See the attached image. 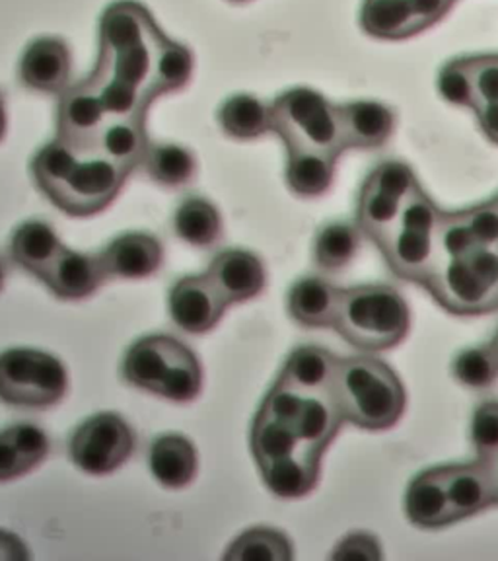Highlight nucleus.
I'll return each mask as SVG.
<instances>
[{"label": "nucleus", "instance_id": "nucleus-46", "mask_svg": "<svg viewBox=\"0 0 498 561\" xmlns=\"http://www.w3.org/2000/svg\"><path fill=\"white\" fill-rule=\"evenodd\" d=\"M232 2H245V0H232Z\"/></svg>", "mask_w": 498, "mask_h": 561}, {"label": "nucleus", "instance_id": "nucleus-23", "mask_svg": "<svg viewBox=\"0 0 498 561\" xmlns=\"http://www.w3.org/2000/svg\"><path fill=\"white\" fill-rule=\"evenodd\" d=\"M341 290L320 277L297 280L289 293L290 316L306 328H333Z\"/></svg>", "mask_w": 498, "mask_h": 561}, {"label": "nucleus", "instance_id": "nucleus-37", "mask_svg": "<svg viewBox=\"0 0 498 561\" xmlns=\"http://www.w3.org/2000/svg\"><path fill=\"white\" fill-rule=\"evenodd\" d=\"M473 82H475V98L477 105L497 104L498 102V55L473 57Z\"/></svg>", "mask_w": 498, "mask_h": 561}, {"label": "nucleus", "instance_id": "nucleus-43", "mask_svg": "<svg viewBox=\"0 0 498 561\" xmlns=\"http://www.w3.org/2000/svg\"><path fill=\"white\" fill-rule=\"evenodd\" d=\"M7 133V107H4V98L0 94V140Z\"/></svg>", "mask_w": 498, "mask_h": 561}, {"label": "nucleus", "instance_id": "nucleus-1", "mask_svg": "<svg viewBox=\"0 0 498 561\" xmlns=\"http://www.w3.org/2000/svg\"><path fill=\"white\" fill-rule=\"evenodd\" d=\"M170 37L137 0H119L100 20V53L84 82L112 117H147L149 105L164 96L160 62Z\"/></svg>", "mask_w": 498, "mask_h": 561}, {"label": "nucleus", "instance_id": "nucleus-39", "mask_svg": "<svg viewBox=\"0 0 498 561\" xmlns=\"http://www.w3.org/2000/svg\"><path fill=\"white\" fill-rule=\"evenodd\" d=\"M409 2H412L413 14H415L417 32L432 26L454 4V0H409Z\"/></svg>", "mask_w": 498, "mask_h": 561}, {"label": "nucleus", "instance_id": "nucleus-34", "mask_svg": "<svg viewBox=\"0 0 498 561\" xmlns=\"http://www.w3.org/2000/svg\"><path fill=\"white\" fill-rule=\"evenodd\" d=\"M437 88L438 94L444 98L448 104L475 110L477 98H475V82H473L470 59L448 62L438 75Z\"/></svg>", "mask_w": 498, "mask_h": 561}, {"label": "nucleus", "instance_id": "nucleus-2", "mask_svg": "<svg viewBox=\"0 0 498 561\" xmlns=\"http://www.w3.org/2000/svg\"><path fill=\"white\" fill-rule=\"evenodd\" d=\"M302 392L275 382L252 427V453L263 482L280 500H300L320 480L322 456L308 447L294 413Z\"/></svg>", "mask_w": 498, "mask_h": 561}, {"label": "nucleus", "instance_id": "nucleus-29", "mask_svg": "<svg viewBox=\"0 0 498 561\" xmlns=\"http://www.w3.org/2000/svg\"><path fill=\"white\" fill-rule=\"evenodd\" d=\"M174 227L177 237L187 244L205 248L215 244L222 232L220 213L212 203L201 197L185 199L174 215Z\"/></svg>", "mask_w": 498, "mask_h": 561}, {"label": "nucleus", "instance_id": "nucleus-5", "mask_svg": "<svg viewBox=\"0 0 498 561\" xmlns=\"http://www.w3.org/2000/svg\"><path fill=\"white\" fill-rule=\"evenodd\" d=\"M123 377L129 385L172 402H193L201 394V363L172 335H149L132 343L123 360Z\"/></svg>", "mask_w": 498, "mask_h": 561}, {"label": "nucleus", "instance_id": "nucleus-44", "mask_svg": "<svg viewBox=\"0 0 498 561\" xmlns=\"http://www.w3.org/2000/svg\"><path fill=\"white\" fill-rule=\"evenodd\" d=\"M4 279H7V273H4V265L0 262V290L4 287Z\"/></svg>", "mask_w": 498, "mask_h": 561}, {"label": "nucleus", "instance_id": "nucleus-6", "mask_svg": "<svg viewBox=\"0 0 498 561\" xmlns=\"http://www.w3.org/2000/svg\"><path fill=\"white\" fill-rule=\"evenodd\" d=\"M412 312L399 290L390 285H362L341 290L333 328L362 351L392 350L409 332Z\"/></svg>", "mask_w": 498, "mask_h": 561}, {"label": "nucleus", "instance_id": "nucleus-26", "mask_svg": "<svg viewBox=\"0 0 498 561\" xmlns=\"http://www.w3.org/2000/svg\"><path fill=\"white\" fill-rule=\"evenodd\" d=\"M219 123L232 139H259L271 131V105L252 94H234L220 105Z\"/></svg>", "mask_w": 498, "mask_h": 561}, {"label": "nucleus", "instance_id": "nucleus-7", "mask_svg": "<svg viewBox=\"0 0 498 561\" xmlns=\"http://www.w3.org/2000/svg\"><path fill=\"white\" fill-rule=\"evenodd\" d=\"M442 213L422 187L403 205L394 232L380 245L397 277L429 285L440 263Z\"/></svg>", "mask_w": 498, "mask_h": 561}, {"label": "nucleus", "instance_id": "nucleus-19", "mask_svg": "<svg viewBox=\"0 0 498 561\" xmlns=\"http://www.w3.org/2000/svg\"><path fill=\"white\" fill-rule=\"evenodd\" d=\"M405 515L419 528H442L455 523L448 501L442 468L419 473L405 493Z\"/></svg>", "mask_w": 498, "mask_h": 561}, {"label": "nucleus", "instance_id": "nucleus-31", "mask_svg": "<svg viewBox=\"0 0 498 561\" xmlns=\"http://www.w3.org/2000/svg\"><path fill=\"white\" fill-rule=\"evenodd\" d=\"M360 234V228L349 222L325 225L315 237V263L325 272L345 270L359 254Z\"/></svg>", "mask_w": 498, "mask_h": 561}, {"label": "nucleus", "instance_id": "nucleus-8", "mask_svg": "<svg viewBox=\"0 0 498 561\" xmlns=\"http://www.w3.org/2000/svg\"><path fill=\"white\" fill-rule=\"evenodd\" d=\"M271 131L287 150H320L341 157L345 145L339 105L312 88H292L271 104Z\"/></svg>", "mask_w": 498, "mask_h": 561}, {"label": "nucleus", "instance_id": "nucleus-42", "mask_svg": "<svg viewBox=\"0 0 498 561\" xmlns=\"http://www.w3.org/2000/svg\"><path fill=\"white\" fill-rule=\"evenodd\" d=\"M489 466L490 482H493V493H495V503H498V453L487 460Z\"/></svg>", "mask_w": 498, "mask_h": 561}, {"label": "nucleus", "instance_id": "nucleus-33", "mask_svg": "<svg viewBox=\"0 0 498 561\" xmlns=\"http://www.w3.org/2000/svg\"><path fill=\"white\" fill-rule=\"evenodd\" d=\"M454 377L473 390H485L498 378V359L490 345L465 350L452 365Z\"/></svg>", "mask_w": 498, "mask_h": 561}, {"label": "nucleus", "instance_id": "nucleus-3", "mask_svg": "<svg viewBox=\"0 0 498 561\" xmlns=\"http://www.w3.org/2000/svg\"><path fill=\"white\" fill-rule=\"evenodd\" d=\"M35 184L70 217H92L121 193L129 172L102 154H79L59 139L47 142L32 160Z\"/></svg>", "mask_w": 498, "mask_h": 561}, {"label": "nucleus", "instance_id": "nucleus-32", "mask_svg": "<svg viewBox=\"0 0 498 561\" xmlns=\"http://www.w3.org/2000/svg\"><path fill=\"white\" fill-rule=\"evenodd\" d=\"M230 561H289L292 560V543L289 538L273 528H252L238 536L230 550L224 553Z\"/></svg>", "mask_w": 498, "mask_h": 561}, {"label": "nucleus", "instance_id": "nucleus-22", "mask_svg": "<svg viewBox=\"0 0 498 561\" xmlns=\"http://www.w3.org/2000/svg\"><path fill=\"white\" fill-rule=\"evenodd\" d=\"M149 466L164 488L182 490L197 476V450L184 435L167 433L152 443Z\"/></svg>", "mask_w": 498, "mask_h": 561}, {"label": "nucleus", "instance_id": "nucleus-41", "mask_svg": "<svg viewBox=\"0 0 498 561\" xmlns=\"http://www.w3.org/2000/svg\"><path fill=\"white\" fill-rule=\"evenodd\" d=\"M477 114L483 133L489 137L493 142L498 145V102L497 104H482L473 110Z\"/></svg>", "mask_w": 498, "mask_h": 561}, {"label": "nucleus", "instance_id": "nucleus-21", "mask_svg": "<svg viewBox=\"0 0 498 561\" xmlns=\"http://www.w3.org/2000/svg\"><path fill=\"white\" fill-rule=\"evenodd\" d=\"M337 365L339 357H335L332 351L314 345L298 347L290 353L277 382L302 394H327L332 392Z\"/></svg>", "mask_w": 498, "mask_h": 561}, {"label": "nucleus", "instance_id": "nucleus-10", "mask_svg": "<svg viewBox=\"0 0 498 561\" xmlns=\"http://www.w3.org/2000/svg\"><path fill=\"white\" fill-rule=\"evenodd\" d=\"M67 388V368L49 353L22 347L0 353V400L12 408H51L61 402Z\"/></svg>", "mask_w": 498, "mask_h": 561}, {"label": "nucleus", "instance_id": "nucleus-15", "mask_svg": "<svg viewBox=\"0 0 498 561\" xmlns=\"http://www.w3.org/2000/svg\"><path fill=\"white\" fill-rule=\"evenodd\" d=\"M107 277L147 279L160 270L164 250L157 238L147 232H125L115 238L102 252Z\"/></svg>", "mask_w": 498, "mask_h": 561}, {"label": "nucleus", "instance_id": "nucleus-12", "mask_svg": "<svg viewBox=\"0 0 498 561\" xmlns=\"http://www.w3.org/2000/svg\"><path fill=\"white\" fill-rule=\"evenodd\" d=\"M230 305L209 275H189L170 290V314L187 333H207L219 324Z\"/></svg>", "mask_w": 498, "mask_h": 561}, {"label": "nucleus", "instance_id": "nucleus-36", "mask_svg": "<svg viewBox=\"0 0 498 561\" xmlns=\"http://www.w3.org/2000/svg\"><path fill=\"white\" fill-rule=\"evenodd\" d=\"M462 213L477 244L498 248V199L475 205Z\"/></svg>", "mask_w": 498, "mask_h": 561}, {"label": "nucleus", "instance_id": "nucleus-4", "mask_svg": "<svg viewBox=\"0 0 498 561\" xmlns=\"http://www.w3.org/2000/svg\"><path fill=\"white\" fill-rule=\"evenodd\" d=\"M332 396L343 420L362 430L395 425L405 412V388L394 368L374 357L339 359Z\"/></svg>", "mask_w": 498, "mask_h": 561}, {"label": "nucleus", "instance_id": "nucleus-38", "mask_svg": "<svg viewBox=\"0 0 498 561\" xmlns=\"http://www.w3.org/2000/svg\"><path fill=\"white\" fill-rule=\"evenodd\" d=\"M382 546L378 542L377 536L368 533H352L345 536L341 542L333 550V560H382Z\"/></svg>", "mask_w": 498, "mask_h": 561}, {"label": "nucleus", "instance_id": "nucleus-47", "mask_svg": "<svg viewBox=\"0 0 498 561\" xmlns=\"http://www.w3.org/2000/svg\"><path fill=\"white\" fill-rule=\"evenodd\" d=\"M497 199H498V197H497Z\"/></svg>", "mask_w": 498, "mask_h": 561}, {"label": "nucleus", "instance_id": "nucleus-35", "mask_svg": "<svg viewBox=\"0 0 498 561\" xmlns=\"http://www.w3.org/2000/svg\"><path fill=\"white\" fill-rule=\"evenodd\" d=\"M472 443L475 458L489 460L498 453V402H485L475 410L472 420Z\"/></svg>", "mask_w": 498, "mask_h": 561}, {"label": "nucleus", "instance_id": "nucleus-45", "mask_svg": "<svg viewBox=\"0 0 498 561\" xmlns=\"http://www.w3.org/2000/svg\"><path fill=\"white\" fill-rule=\"evenodd\" d=\"M490 347H493V351H495V355H497V359H498V332H497V335H495V340H493V342L489 343Z\"/></svg>", "mask_w": 498, "mask_h": 561}, {"label": "nucleus", "instance_id": "nucleus-30", "mask_svg": "<svg viewBox=\"0 0 498 561\" xmlns=\"http://www.w3.org/2000/svg\"><path fill=\"white\" fill-rule=\"evenodd\" d=\"M142 167L158 185L182 187L192 182L197 162L192 150L166 142V145H149V150L142 158Z\"/></svg>", "mask_w": 498, "mask_h": 561}, {"label": "nucleus", "instance_id": "nucleus-40", "mask_svg": "<svg viewBox=\"0 0 498 561\" xmlns=\"http://www.w3.org/2000/svg\"><path fill=\"white\" fill-rule=\"evenodd\" d=\"M30 560L26 543L22 542L16 535L0 530V561H24Z\"/></svg>", "mask_w": 498, "mask_h": 561}, {"label": "nucleus", "instance_id": "nucleus-11", "mask_svg": "<svg viewBox=\"0 0 498 561\" xmlns=\"http://www.w3.org/2000/svg\"><path fill=\"white\" fill-rule=\"evenodd\" d=\"M135 445V433L121 415L96 413L72 433L69 455L82 472L104 476L121 468L131 458Z\"/></svg>", "mask_w": 498, "mask_h": 561}, {"label": "nucleus", "instance_id": "nucleus-20", "mask_svg": "<svg viewBox=\"0 0 498 561\" xmlns=\"http://www.w3.org/2000/svg\"><path fill=\"white\" fill-rule=\"evenodd\" d=\"M49 453L44 430L20 423L0 431V482H9L42 465Z\"/></svg>", "mask_w": 498, "mask_h": 561}, {"label": "nucleus", "instance_id": "nucleus-24", "mask_svg": "<svg viewBox=\"0 0 498 561\" xmlns=\"http://www.w3.org/2000/svg\"><path fill=\"white\" fill-rule=\"evenodd\" d=\"M61 240L44 220H27L14 230L10 240L12 260L26 272L42 275L53 257L61 252Z\"/></svg>", "mask_w": 498, "mask_h": 561}, {"label": "nucleus", "instance_id": "nucleus-14", "mask_svg": "<svg viewBox=\"0 0 498 561\" xmlns=\"http://www.w3.org/2000/svg\"><path fill=\"white\" fill-rule=\"evenodd\" d=\"M24 87L44 94H62L69 88L70 51L59 37H39L27 45L20 59Z\"/></svg>", "mask_w": 498, "mask_h": 561}, {"label": "nucleus", "instance_id": "nucleus-25", "mask_svg": "<svg viewBox=\"0 0 498 561\" xmlns=\"http://www.w3.org/2000/svg\"><path fill=\"white\" fill-rule=\"evenodd\" d=\"M337 160L320 150H287V184L300 197H320L332 187Z\"/></svg>", "mask_w": 498, "mask_h": 561}, {"label": "nucleus", "instance_id": "nucleus-17", "mask_svg": "<svg viewBox=\"0 0 498 561\" xmlns=\"http://www.w3.org/2000/svg\"><path fill=\"white\" fill-rule=\"evenodd\" d=\"M442 476L454 520L473 517L495 503L489 466L485 460L475 458L465 465L442 466Z\"/></svg>", "mask_w": 498, "mask_h": 561}, {"label": "nucleus", "instance_id": "nucleus-18", "mask_svg": "<svg viewBox=\"0 0 498 561\" xmlns=\"http://www.w3.org/2000/svg\"><path fill=\"white\" fill-rule=\"evenodd\" d=\"M347 149H377L392 137L395 115L390 107L372 100H357L339 105Z\"/></svg>", "mask_w": 498, "mask_h": 561}, {"label": "nucleus", "instance_id": "nucleus-16", "mask_svg": "<svg viewBox=\"0 0 498 561\" xmlns=\"http://www.w3.org/2000/svg\"><path fill=\"white\" fill-rule=\"evenodd\" d=\"M209 279L228 302H245L262 295L267 273L257 255L247 250L220 252L210 263Z\"/></svg>", "mask_w": 498, "mask_h": 561}, {"label": "nucleus", "instance_id": "nucleus-28", "mask_svg": "<svg viewBox=\"0 0 498 561\" xmlns=\"http://www.w3.org/2000/svg\"><path fill=\"white\" fill-rule=\"evenodd\" d=\"M360 26L368 34L382 39H399L417 34L409 0H364Z\"/></svg>", "mask_w": 498, "mask_h": 561}, {"label": "nucleus", "instance_id": "nucleus-9", "mask_svg": "<svg viewBox=\"0 0 498 561\" xmlns=\"http://www.w3.org/2000/svg\"><path fill=\"white\" fill-rule=\"evenodd\" d=\"M427 289L454 314H487L498 308V248L477 245L458 257H440Z\"/></svg>", "mask_w": 498, "mask_h": 561}, {"label": "nucleus", "instance_id": "nucleus-27", "mask_svg": "<svg viewBox=\"0 0 498 561\" xmlns=\"http://www.w3.org/2000/svg\"><path fill=\"white\" fill-rule=\"evenodd\" d=\"M403 202L392 193L364 182L359 197V228L378 245L384 244L402 217Z\"/></svg>", "mask_w": 498, "mask_h": 561}, {"label": "nucleus", "instance_id": "nucleus-13", "mask_svg": "<svg viewBox=\"0 0 498 561\" xmlns=\"http://www.w3.org/2000/svg\"><path fill=\"white\" fill-rule=\"evenodd\" d=\"M105 277L102 255L80 254L65 245L39 275L47 289L62 300H82L94 295Z\"/></svg>", "mask_w": 498, "mask_h": 561}]
</instances>
